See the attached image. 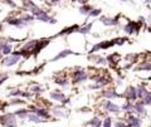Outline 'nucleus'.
Here are the masks:
<instances>
[{"label":"nucleus","instance_id":"f257e3e1","mask_svg":"<svg viewBox=\"0 0 151 127\" xmlns=\"http://www.w3.org/2000/svg\"><path fill=\"white\" fill-rule=\"evenodd\" d=\"M0 125L5 127H16V116L14 113H6L0 116Z\"/></svg>","mask_w":151,"mask_h":127},{"label":"nucleus","instance_id":"f03ea898","mask_svg":"<svg viewBox=\"0 0 151 127\" xmlns=\"http://www.w3.org/2000/svg\"><path fill=\"white\" fill-rule=\"evenodd\" d=\"M23 56H22V53L20 52H16V53H11V54H9L5 59H4V64L6 65V67H11V65H14L15 63H18L19 61H20V58H22Z\"/></svg>","mask_w":151,"mask_h":127},{"label":"nucleus","instance_id":"7ed1b4c3","mask_svg":"<svg viewBox=\"0 0 151 127\" xmlns=\"http://www.w3.org/2000/svg\"><path fill=\"white\" fill-rule=\"evenodd\" d=\"M123 97H125L127 101H130V102H135V101L137 99V92H136V88L132 87V86L127 87L126 91H125V93H123Z\"/></svg>","mask_w":151,"mask_h":127},{"label":"nucleus","instance_id":"20e7f679","mask_svg":"<svg viewBox=\"0 0 151 127\" xmlns=\"http://www.w3.org/2000/svg\"><path fill=\"white\" fill-rule=\"evenodd\" d=\"M87 78H88V76H87V73L83 69H77V70L73 72V81H74V83L84 82V81H87Z\"/></svg>","mask_w":151,"mask_h":127},{"label":"nucleus","instance_id":"39448f33","mask_svg":"<svg viewBox=\"0 0 151 127\" xmlns=\"http://www.w3.org/2000/svg\"><path fill=\"white\" fill-rule=\"evenodd\" d=\"M115 44H116L115 40H112V42H102V43H98V44L93 45V48L89 50V54H92V53H95V52H97V50H100V49H108V48H111Z\"/></svg>","mask_w":151,"mask_h":127},{"label":"nucleus","instance_id":"423d86ee","mask_svg":"<svg viewBox=\"0 0 151 127\" xmlns=\"http://www.w3.org/2000/svg\"><path fill=\"white\" fill-rule=\"evenodd\" d=\"M125 122L127 123L128 127H141V125H142V121H141L139 117L132 116V115H130V116L125 120Z\"/></svg>","mask_w":151,"mask_h":127},{"label":"nucleus","instance_id":"0eeeda50","mask_svg":"<svg viewBox=\"0 0 151 127\" xmlns=\"http://www.w3.org/2000/svg\"><path fill=\"white\" fill-rule=\"evenodd\" d=\"M134 112H136L139 116L146 115V106L142 103V101H136V103H134Z\"/></svg>","mask_w":151,"mask_h":127},{"label":"nucleus","instance_id":"6e6552de","mask_svg":"<svg viewBox=\"0 0 151 127\" xmlns=\"http://www.w3.org/2000/svg\"><path fill=\"white\" fill-rule=\"evenodd\" d=\"M105 110L111 112V113H118L121 111V107L116 103H113L112 101H106L105 102Z\"/></svg>","mask_w":151,"mask_h":127},{"label":"nucleus","instance_id":"1a4fd4ad","mask_svg":"<svg viewBox=\"0 0 151 127\" xmlns=\"http://www.w3.org/2000/svg\"><path fill=\"white\" fill-rule=\"evenodd\" d=\"M35 18H37L38 20H40V22H44V23H52V24H55V23H57V20L52 19L44 10H42L38 15H35Z\"/></svg>","mask_w":151,"mask_h":127},{"label":"nucleus","instance_id":"9d476101","mask_svg":"<svg viewBox=\"0 0 151 127\" xmlns=\"http://www.w3.org/2000/svg\"><path fill=\"white\" fill-rule=\"evenodd\" d=\"M10 25H14V27H16V28H24V27H27L29 23H27V22H24L22 18H18V19H8L6 20Z\"/></svg>","mask_w":151,"mask_h":127},{"label":"nucleus","instance_id":"9b49d317","mask_svg":"<svg viewBox=\"0 0 151 127\" xmlns=\"http://www.w3.org/2000/svg\"><path fill=\"white\" fill-rule=\"evenodd\" d=\"M50 98L54 99V101H58V102H63V103H67V102L69 101L63 93H61V92H58V91H57V92H50Z\"/></svg>","mask_w":151,"mask_h":127},{"label":"nucleus","instance_id":"f8f14e48","mask_svg":"<svg viewBox=\"0 0 151 127\" xmlns=\"http://www.w3.org/2000/svg\"><path fill=\"white\" fill-rule=\"evenodd\" d=\"M125 32L127 33V34H132V33H137L139 32V24H136L135 22H130L126 27H125V29H123Z\"/></svg>","mask_w":151,"mask_h":127},{"label":"nucleus","instance_id":"ddd939ff","mask_svg":"<svg viewBox=\"0 0 151 127\" xmlns=\"http://www.w3.org/2000/svg\"><path fill=\"white\" fill-rule=\"evenodd\" d=\"M103 97H106V98L110 101V99H113V98H117V97H120V95L117 93V91H116L115 88H110V89H106V91H103Z\"/></svg>","mask_w":151,"mask_h":127},{"label":"nucleus","instance_id":"4468645a","mask_svg":"<svg viewBox=\"0 0 151 127\" xmlns=\"http://www.w3.org/2000/svg\"><path fill=\"white\" fill-rule=\"evenodd\" d=\"M69 54H73V52L71 50V49H64V50H62L61 53H58L53 59H52V62H55V61H59V59H63V58H66L67 56H69Z\"/></svg>","mask_w":151,"mask_h":127},{"label":"nucleus","instance_id":"2eb2a0df","mask_svg":"<svg viewBox=\"0 0 151 127\" xmlns=\"http://www.w3.org/2000/svg\"><path fill=\"white\" fill-rule=\"evenodd\" d=\"M33 113H35L37 116H39L42 120H43V118H48V117H49V113H48L44 108H34V107H33Z\"/></svg>","mask_w":151,"mask_h":127},{"label":"nucleus","instance_id":"dca6fc26","mask_svg":"<svg viewBox=\"0 0 151 127\" xmlns=\"http://www.w3.org/2000/svg\"><path fill=\"white\" fill-rule=\"evenodd\" d=\"M121 110L125 111V112H127V113H131V112H134V103L130 102V101H126V102L121 106Z\"/></svg>","mask_w":151,"mask_h":127},{"label":"nucleus","instance_id":"f3484780","mask_svg":"<svg viewBox=\"0 0 151 127\" xmlns=\"http://www.w3.org/2000/svg\"><path fill=\"white\" fill-rule=\"evenodd\" d=\"M135 70H151V61H147V62L145 61V62H142L140 65L136 67Z\"/></svg>","mask_w":151,"mask_h":127},{"label":"nucleus","instance_id":"a211bd4d","mask_svg":"<svg viewBox=\"0 0 151 127\" xmlns=\"http://www.w3.org/2000/svg\"><path fill=\"white\" fill-rule=\"evenodd\" d=\"M136 92H137V98L142 99V98H144V96L146 95L149 91H147V89H146V87H144V86H137V87H136Z\"/></svg>","mask_w":151,"mask_h":127},{"label":"nucleus","instance_id":"6ab92c4d","mask_svg":"<svg viewBox=\"0 0 151 127\" xmlns=\"http://www.w3.org/2000/svg\"><path fill=\"white\" fill-rule=\"evenodd\" d=\"M101 22L105 24V25H116L117 23H118V20L116 19V18H102L101 19Z\"/></svg>","mask_w":151,"mask_h":127},{"label":"nucleus","instance_id":"aec40b11","mask_svg":"<svg viewBox=\"0 0 151 127\" xmlns=\"http://www.w3.org/2000/svg\"><path fill=\"white\" fill-rule=\"evenodd\" d=\"M89 61H92L93 63L96 64H106L107 63V61L103 58V57H100V56H95V57H89Z\"/></svg>","mask_w":151,"mask_h":127},{"label":"nucleus","instance_id":"412c9836","mask_svg":"<svg viewBox=\"0 0 151 127\" xmlns=\"http://www.w3.org/2000/svg\"><path fill=\"white\" fill-rule=\"evenodd\" d=\"M27 118H28V121L34 122V123H40V122L43 121L39 116H37V115H35V113H33V112H32V113L29 112V115H28V117H27Z\"/></svg>","mask_w":151,"mask_h":127},{"label":"nucleus","instance_id":"4be33fe9","mask_svg":"<svg viewBox=\"0 0 151 127\" xmlns=\"http://www.w3.org/2000/svg\"><path fill=\"white\" fill-rule=\"evenodd\" d=\"M87 125H89L91 127H101L102 121H101V118H98V117H93L91 121L87 122Z\"/></svg>","mask_w":151,"mask_h":127},{"label":"nucleus","instance_id":"5701e85b","mask_svg":"<svg viewBox=\"0 0 151 127\" xmlns=\"http://www.w3.org/2000/svg\"><path fill=\"white\" fill-rule=\"evenodd\" d=\"M28 115H29L28 110H18V111L15 112V116L19 117L20 120H25V118L28 117Z\"/></svg>","mask_w":151,"mask_h":127},{"label":"nucleus","instance_id":"b1692460","mask_svg":"<svg viewBox=\"0 0 151 127\" xmlns=\"http://www.w3.org/2000/svg\"><path fill=\"white\" fill-rule=\"evenodd\" d=\"M106 61H107L110 64L115 65V63H117V62L120 61V56H118V54H116V53H115V54H111V56H108V57H107V59H106Z\"/></svg>","mask_w":151,"mask_h":127},{"label":"nucleus","instance_id":"393cba45","mask_svg":"<svg viewBox=\"0 0 151 127\" xmlns=\"http://www.w3.org/2000/svg\"><path fill=\"white\" fill-rule=\"evenodd\" d=\"M91 28H92V23H91V24H87V25H84V27L78 28L76 32L81 33V34H88V33L91 32Z\"/></svg>","mask_w":151,"mask_h":127},{"label":"nucleus","instance_id":"a878e982","mask_svg":"<svg viewBox=\"0 0 151 127\" xmlns=\"http://www.w3.org/2000/svg\"><path fill=\"white\" fill-rule=\"evenodd\" d=\"M79 11H81V14H84V15H88L91 11H92V8L89 6V5H82L81 8H79Z\"/></svg>","mask_w":151,"mask_h":127},{"label":"nucleus","instance_id":"bb28decb","mask_svg":"<svg viewBox=\"0 0 151 127\" xmlns=\"http://www.w3.org/2000/svg\"><path fill=\"white\" fill-rule=\"evenodd\" d=\"M141 101H142V103H144L145 106H151V92L150 91L144 96V98H142Z\"/></svg>","mask_w":151,"mask_h":127},{"label":"nucleus","instance_id":"cd10ccee","mask_svg":"<svg viewBox=\"0 0 151 127\" xmlns=\"http://www.w3.org/2000/svg\"><path fill=\"white\" fill-rule=\"evenodd\" d=\"M11 49H13V47L8 43L4 48H3V50H1V53L3 54H5V56H9V54H11Z\"/></svg>","mask_w":151,"mask_h":127},{"label":"nucleus","instance_id":"c85d7f7f","mask_svg":"<svg viewBox=\"0 0 151 127\" xmlns=\"http://www.w3.org/2000/svg\"><path fill=\"white\" fill-rule=\"evenodd\" d=\"M102 126L103 127H112V118H111V117H106L105 121L102 122Z\"/></svg>","mask_w":151,"mask_h":127},{"label":"nucleus","instance_id":"c756f323","mask_svg":"<svg viewBox=\"0 0 151 127\" xmlns=\"http://www.w3.org/2000/svg\"><path fill=\"white\" fill-rule=\"evenodd\" d=\"M30 92H33V93H43L44 89H43L40 86H34V87L30 88Z\"/></svg>","mask_w":151,"mask_h":127},{"label":"nucleus","instance_id":"7c9ffc66","mask_svg":"<svg viewBox=\"0 0 151 127\" xmlns=\"http://www.w3.org/2000/svg\"><path fill=\"white\" fill-rule=\"evenodd\" d=\"M55 82H57L58 84H61L62 87H67V86L69 84V81H68V79H63V81H62V79H61V81H58V79H57Z\"/></svg>","mask_w":151,"mask_h":127},{"label":"nucleus","instance_id":"2f4dec72","mask_svg":"<svg viewBox=\"0 0 151 127\" xmlns=\"http://www.w3.org/2000/svg\"><path fill=\"white\" fill-rule=\"evenodd\" d=\"M101 14V9H95V10H92L88 15L89 16H97V15H100Z\"/></svg>","mask_w":151,"mask_h":127},{"label":"nucleus","instance_id":"473e14b6","mask_svg":"<svg viewBox=\"0 0 151 127\" xmlns=\"http://www.w3.org/2000/svg\"><path fill=\"white\" fill-rule=\"evenodd\" d=\"M23 95V92L20 91V89H15V91H11L9 96H11V97H15V96H22Z\"/></svg>","mask_w":151,"mask_h":127},{"label":"nucleus","instance_id":"72a5a7b5","mask_svg":"<svg viewBox=\"0 0 151 127\" xmlns=\"http://www.w3.org/2000/svg\"><path fill=\"white\" fill-rule=\"evenodd\" d=\"M115 127H128V126H127V123L125 121H117L115 123Z\"/></svg>","mask_w":151,"mask_h":127},{"label":"nucleus","instance_id":"f704fd0d","mask_svg":"<svg viewBox=\"0 0 151 127\" xmlns=\"http://www.w3.org/2000/svg\"><path fill=\"white\" fill-rule=\"evenodd\" d=\"M52 112H53V113H54L55 116H58V117H66V115H64V113H63L62 111H57V110H53Z\"/></svg>","mask_w":151,"mask_h":127},{"label":"nucleus","instance_id":"c9c22d12","mask_svg":"<svg viewBox=\"0 0 151 127\" xmlns=\"http://www.w3.org/2000/svg\"><path fill=\"white\" fill-rule=\"evenodd\" d=\"M6 44H8V42H6V40H4V39H0V52L3 50V48H4Z\"/></svg>","mask_w":151,"mask_h":127},{"label":"nucleus","instance_id":"e433bc0d","mask_svg":"<svg viewBox=\"0 0 151 127\" xmlns=\"http://www.w3.org/2000/svg\"><path fill=\"white\" fill-rule=\"evenodd\" d=\"M6 4H8L9 6H11V8H16V5H15L13 1H10V0H8V1H6Z\"/></svg>","mask_w":151,"mask_h":127},{"label":"nucleus","instance_id":"4c0bfd02","mask_svg":"<svg viewBox=\"0 0 151 127\" xmlns=\"http://www.w3.org/2000/svg\"><path fill=\"white\" fill-rule=\"evenodd\" d=\"M79 3H87V0H78Z\"/></svg>","mask_w":151,"mask_h":127},{"label":"nucleus","instance_id":"58836bf2","mask_svg":"<svg viewBox=\"0 0 151 127\" xmlns=\"http://www.w3.org/2000/svg\"><path fill=\"white\" fill-rule=\"evenodd\" d=\"M149 22H150V23H151V16H149Z\"/></svg>","mask_w":151,"mask_h":127},{"label":"nucleus","instance_id":"ea45409f","mask_svg":"<svg viewBox=\"0 0 151 127\" xmlns=\"http://www.w3.org/2000/svg\"><path fill=\"white\" fill-rule=\"evenodd\" d=\"M149 81H151V76H150V77H149Z\"/></svg>","mask_w":151,"mask_h":127},{"label":"nucleus","instance_id":"a19ab883","mask_svg":"<svg viewBox=\"0 0 151 127\" xmlns=\"http://www.w3.org/2000/svg\"><path fill=\"white\" fill-rule=\"evenodd\" d=\"M149 32H150V33H151V28H149Z\"/></svg>","mask_w":151,"mask_h":127},{"label":"nucleus","instance_id":"79ce46f5","mask_svg":"<svg viewBox=\"0 0 151 127\" xmlns=\"http://www.w3.org/2000/svg\"><path fill=\"white\" fill-rule=\"evenodd\" d=\"M121 1H127V0H121Z\"/></svg>","mask_w":151,"mask_h":127},{"label":"nucleus","instance_id":"37998d69","mask_svg":"<svg viewBox=\"0 0 151 127\" xmlns=\"http://www.w3.org/2000/svg\"><path fill=\"white\" fill-rule=\"evenodd\" d=\"M0 29H1V25H0Z\"/></svg>","mask_w":151,"mask_h":127}]
</instances>
